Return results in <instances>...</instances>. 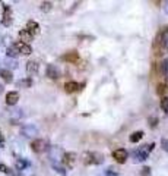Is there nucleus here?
<instances>
[{"mask_svg": "<svg viewBox=\"0 0 168 176\" xmlns=\"http://www.w3.org/2000/svg\"><path fill=\"white\" fill-rule=\"evenodd\" d=\"M12 8L9 5H3V18H2V24L5 27H10L12 25Z\"/></svg>", "mask_w": 168, "mask_h": 176, "instance_id": "nucleus-3", "label": "nucleus"}, {"mask_svg": "<svg viewBox=\"0 0 168 176\" xmlns=\"http://www.w3.org/2000/svg\"><path fill=\"white\" fill-rule=\"evenodd\" d=\"M25 30H27L31 35H37V34H40V25L37 24L35 21H28Z\"/></svg>", "mask_w": 168, "mask_h": 176, "instance_id": "nucleus-10", "label": "nucleus"}, {"mask_svg": "<svg viewBox=\"0 0 168 176\" xmlns=\"http://www.w3.org/2000/svg\"><path fill=\"white\" fill-rule=\"evenodd\" d=\"M61 59L66 60V62L78 63V60H79V54H78V52H69V53H66L64 56H61Z\"/></svg>", "mask_w": 168, "mask_h": 176, "instance_id": "nucleus-13", "label": "nucleus"}, {"mask_svg": "<svg viewBox=\"0 0 168 176\" xmlns=\"http://www.w3.org/2000/svg\"><path fill=\"white\" fill-rule=\"evenodd\" d=\"M165 13L168 15V2H167V6H165Z\"/></svg>", "mask_w": 168, "mask_h": 176, "instance_id": "nucleus-31", "label": "nucleus"}, {"mask_svg": "<svg viewBox=\"0 0 168 176\" xmlns=\"http://www.w3.org/2000/svg\"><path fill=\"white\" fill-rule=\"evenodd\" d=\"M13 47L16 49V52H18L19 54H23V56H29V54L32 53V49H31V46H29V44L20 43V41L15 43V44H13Z\"/></svg>", "mask_w": 168, "mask_h": 176, "instance_id": "nucleus-4", "label": "nucleus"}, {"mask_svg": "<svg viewBox=\"0 0 168 176\" xmlns=\"http://www.w3.org/2000/svg\"><path fill=\"white\" fill-rule=\"evenodd\" d=\"M167 71H168V60H164V62L159 65V75L165 76V75H167Z\"/></svg>", "mask_w": 168, "mask_h": 176, "instance_id": "nucleus-18", "label": "nucleus"}, {"mask_svg": "<svg viewBox=\"0 0 168 176\" xmlns=\"http://www.w3.org/2000/svg\"><path fill=\"white\" fill-rule=\"evenodd\" d=\"M79 84L78 82H75V81H70V82H66L64 84V91L66 93H75V91H78L79 90Z\"/></svg>", "mask_w": 168, "mask_h": 176, "instance_id": "nucleus-15", "label": "nucleus"}, {"mask_svg": "<svg viewBox=\"0 0 168 176\" xmlns=\"http://www.w3.org/2000/svg\"><path fill=\"white\" fill-rule=\"evenodd\" d=\"M47 76H48L50 79L60 78V71H59L57 66H54V65H48V66H47Z\"/></svg>", "mask_w": 168, "mask_h": 176, "instance_id": "nucleus-9", "label": "nucleus"}, {"mask_svg": "<svg viewBox=\"0 0 168 176\" xmlns=\"http://www.w3.org/2000/svg\"><path fill=\"white\" fill-rule=\"evenodd\" d=\"M19 85H22V87H31V85H32V79H31V78H28V79H22V81L19 82Z\"/></svg>", "mask_w": 168, "mask_h": 176, "instance_id": "nucleus-24", "label": "nucleus"}, {"mask_svg": "<svg viewBox=\"0 0 168 176\" xmlns=\"http://www.w3.org/2000/svg\"><path fill=\"white\" fill-rule=\"evenodd\" d=\"M19 38H20V43H25V44H28L29 41H32V38H34V35H31L27 30H20L19 31Z\"/></svg>", "mask_w": 168, "mask_h": 176, "instance_id": "nucleus-14", "label": "nucleus"}, {"mask_svg": "<svg viewBox=\"0 0 168 176\" xmlns=\"http://www.w3.org/2000/svg\"><path fill=\"white\" fill-rule=\"evenodd\" d=\"M31 148H32V151H35V153H42V151L47 148V142H45L44 140H35V141L31 142Z\"/></svg>", "mask_w": 168, "mask_h": 176, "instance_id": "nucleus-8", "label": "nucleus"}, {"mask_svg": "<svg viewBox=\"0 0 168 176\" xmlns=\"http://www.w3.org/2000/svg\"><path fill=\"white\" fill-rule=\"evenodd\" d=\"M19 100V93L18 91H10L6 94V104L9 106H15Z\"/></svg>", "mask_w": 168, "mask_h": 176, "instance_id": "nucleus-11", "label": "nucleus"}, {"mask_svg": "<svg viewBox=\"0 0 168 176\" xmlns=\"http://www.w3.org/2000/svg\"><path fill=\"white\" fill-rule=\"evenodd\" d=\"M8 56H9V57H16V56H19V53H18V52H16V49L12 46V47H9V49H8Z\"/></svg>", "mask_w": 168, "mask_h": 176, "instance_id": "nucleus-22", "label": "nucleus"}, {"mask_svg": "<svg viewBox=\"0 0 168 176\" xmlns=\"http://www.w3.org/2000/svg\"><path fill=\"white\" fill-rule=\"evenodd\" d=\"M75 162H76V154L75 153H64L63 154V164L69 169H72L75 166Z\"/></svg>", "mask_w": 168, "mask_h": 176, "instance_id": "nucleus-6", "label": "nucleus"}, {"mask_svg": "<svg viewBox=\"0 0 168 176\" xmlns=\"http://www.w3.org/2000/svg\"><path fill=\"white\" fill-rule=\"evenodd\" d=\"M167 91H168V88H167V85H165V84H159V85H158V88H156V93H158L159 96H164Z\"/></svg>", "mask_w": 168, "mask_h": 176, "instance_id": "nucleus-20", "label": "nucleus"}, {"mask_svg": "<svg viewBox=\"0 0 168 176\" xmlns=\"http://www.w3.org/2000/svg\"><path fill=\"white\" fill-rule=\"evenodd\" d=\"M20 134L23 137H35V135H38V129L34 125H27L20 129Z\"/></svg>", "mask_w": 168, "mask_h": 176, "instance_id": "nucleus-7", "label": "nucleus"}, {"mask_svg": "<svg viewBox=\"0 0 168 176\" xmlns=\"http://www.w3.org/2000/svg\"><path fill=\"white\" fill-rule=\"evenodd\" d=\"M155 147V144H146V145H142L139 150H136L133 153V157H135V162H143V160H146L148 156H149V153L152 151V148Z\"/></svg>", "mask_w": 168, "mask_h": 176, "instance_id": "nucleus-2", "label": "nucleus"}, {"mask_svg": "<svg viewBox=\"0 0 168 176\" xmlns=\"http://www.w3.org/2000/svg\"><path fill=\"white\" fill-rule=\"evenodd\" d=\"M40 8H41L42 12H50V10L53 9V3H51V2H42Z\"/></svg>", "mask_w": 168, "mask_h": 176, "instance_id": "nucleus-19", "label": "nucleus"}, {"mask_svg": "<svg viewBox=\"0 0 168 176\" xmlns=\"http://www.w3.org/2000/svg\"><path fill=\"white\" fill-rule=\"evenodd\" d=\"M142 138H143V132L142 131H137V132H133L129 140H130V142H139Z\"/></svg>", "mask_w": 168, "mask_h": 176, "instance_id": "nucleus-17", "label": "nucleus"}, {"mask_svg": "<svg viewBox=\"0 0 168 176\" xmlns=\"http://www.w3.org/2000/svg\"><path fill=\"white\" fill-rule=\"evenodd\" d=\"M140 173H142V176H149L151 175V169L149 167H143Z\"/></svg>", "mask_w": 168, "mask_h": 176, "instance_id": "nucleus-25", "label": "nucleus"}, {"mask_svg": "<svg viewBox=\"0 0 168 176\" xmlns=\"http://www.w3.org/2000/svg\"><path fill=\"white\" fill-rule=\"evenodd\" d=\"M104 156L101 153H95V151H85L82 154V162L85 164H100L102 163Z\"/></svg>", "mask_w": 168, "mask_h": 176, "instance_id": "nucleus-1", "label": "nucleus"}, {"mask_svg": "<svg viewBox=\"0 0 168 176\" xmlns=\"http://www.w3.org/2000/svg\"><path fill=\"white\" fill-rule=\"evenodd\" d=\"M0 142H3V135H2V131H0Z\"/></svg>", "mask_w": 168, "mask_h": 176, "instance_id": "nucleus-30", "label": "nucleus"}, {"mask_svg": "<svg viewBox=\"0 0 168 176\" xmlns=\"http://www.w3.org/2000/svg\"><path fill=\"white\" fill-rule=\"evenodd\" d=\"M162 148L165 151H168V140H162Z\"/></svg>", "mask_w": 168, "mask_h": 176, "instance_id": "nucleus-28", "label": "nucleus"}, {"mask_svg": "<svg viewBox=\"0 0 168 176\" xmlns=\"http://www.w3.org/2000/svg\"><path fill=\"white\" fill-rule=\"evenodd\" d=\"M0 172H5V173H9L10 170H9V169H8V167H6L5 164H0Z\"/></svg>", "mask_w": 168, "mask_h": 176, "instance_id": "nucleus-27", "label": "nucleus"}, {"mask_svg": "<svg viewBox=\"0 0 168 176\" xmlns=\"http://www.w3.org/2000/svg\"><path fill=\"white\" fill-rule=\"evenodd\" d=\"M29 163L27 162V160H22V159H19L18 162H16V167L19 169V170H22V169H25L27 166H28Z\"/></svg>", "mask_w": 168, "mask_h": 176, "instance_id": "nucleus-21", "label": "nucleus"}, {"mask_svg": "<svg viewBox=\"0 0 168 176\" xmlns=\"http://www.w3.org/2000/svg\"><path fill=\"white\" fill-rule=\"evenodd\" d=\"M151 126H152V128H155V126H156V119H155V118H152V119H151Z\"/></svg>", "mask_w": 168, "mask_h": 176, "instance_id": "nucleus-29", "label": "nucleus"}, {"mask_svg": "<svg viewBox=\"0 0 168 176\" xmlns=\"http://www.w3.org/2000/svg\"><path fill=\"white\" fill-rule=\"evenodd\" d=\"M113 157L115 159V162H117V163L123 164V163H126V160H127V151H126V150H123V148L114 150V151H113Z\"/></svg>", "mask_w": 168, "mask_h": 176, "instance_id": "nucleus-5", "label": "nucleus"}, {"mask_svg": "<svg viewBox=\"0 0 168 176\" xmlns=\"http://www.w3.org/2000/svg\"><path fill=\"white\" fill-rule=\"evenodd\" d=\"M0 76H2L3 81L8 82V84H10L13 81V75H12V72L9 69H0Z\"/></svg>", "mask_w": 168, "mask_h": 176, "instance_id": "nucleus-16", "label": "nucleus"}, {"mask_svg": "<svg viewBox=\"0 0 168 176\" xmlns=\"http://www.w3.org/2000/svg\"><path fill=\"white\" fill-rule=\"evenodd\" d=\"M0 93H2V87H0Z\"/></svg>", "mask_w": 168, "mask_h": 176, "instance_id": "nucleus-32", "label": "nucleus"}, {"mask_svg": "<svg viewBox=\"0 0 168 176\" xmlns=\"http://www.w3.org/2000/svg\"><path fill=\"white\" fill-rule=\"evenodd\" d=\"M161 109L164 110V112H168V97H164L161 100Z\"/></svg>", "mask_w": 168, "mask_h": 176, "instance_id": "nucleus-23", "label": "nucleus"}, {"mask_svg": "<svg viewBox=\"0 0 168 176\" xmlns=\"http://www.w3.org/2000/svg\"><path fill=\"white\" fill-rule=\"evenodd\" d=\"M38 69H40V65H38L37 60H29V62L27 63V72H28V74L35 75V74L38 72Z\"/></svg>", "mask_w": 168, "mask_h": 176, "instance_id": "nucleus-12", "label": "nucleus"}, {"mask_svg": "<svg viewBox=\"0 0 168 176\" xmlns=\"http://www.w3.org/2000/svg\"><path fill=\"white\" fill-rule=\"evenodd\" d=\"M54 167H56V170H57V172H59L60 175H63V176L66 175V170H64L63 167H60V166H57V164H54Z\"/></svg>", "mask_w": 168, "mask_h": 176, "instance_id": "nucleus-26", "label": "nucleus"}]
</instances>
